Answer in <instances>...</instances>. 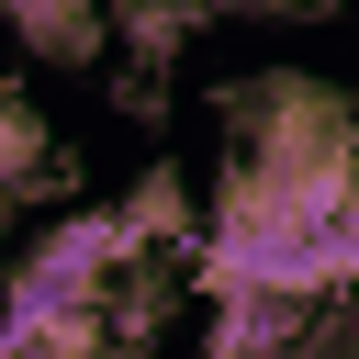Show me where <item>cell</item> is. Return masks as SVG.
<instances>
[{"instance_id":"1","label":"cell","mask_w":359,"mask_h":359,"mask_svg":"<svg viewBox=\"0 0 359 359\" xmlns=\"http://www.w3.org/2000/svg\"><path fill=\"white\" fill-rule=\"evenodd\" d=\"M123 269H146V247H135L123 202L56 213V224L22 247V269L0 280V359H34L56 325H90V314H112V280H123Z\"/></svg>"},{"instance_id":"3","label":"cell","mask_w":359,"mask_h":359,"mask_svg":"<svg viewBox=\"0 0 359 359\" xmlns=\"http://www.w3.org/2000/svg\"><path fill=\"white\" fill-rule=\"evenodd\" d=\"M0 191H56V146L22 90H0Z\"/></svg>"},{"instance_id":"2","label":"cell","mask_w":359,"mask_h":359,"mask_svg":"<svg viewBox=\"0 0 359 359\" xmlns=\"http://www.w3.org/2000/svg\"><path fill=\"white\" fill-rule=\"evenodd\" d=\"M0 34L22 56H45V67H90L112 45V11L101 0H0Z\"/></svg>"}]
</instances>
